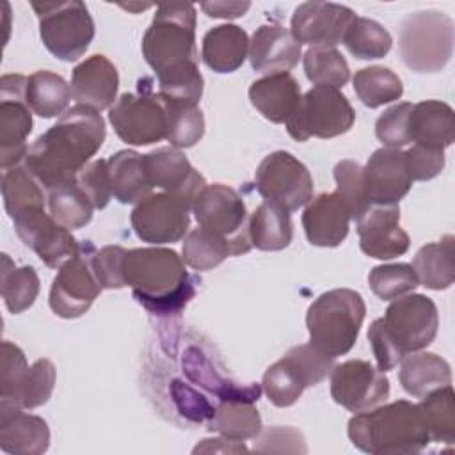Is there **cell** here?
I'll use <instances>...</instances> for the list:
<instances>
[{
  "instance_id": "obj_39",
  "label": "cell",
  "mask_w": 455,
  "mask_h": 455,
  "mask_svg": "<svg viewBox=\"0 0 455 455\" xmlns=\"http://www.w3.org/2000/svg\"><path fill=\"white\" fill-rule=\"evenodd\" d=\"M0 290L5 307L18 315L28 309L39 295V277L34 267H16L7 254H2Z\"/></svg>"
},
{
  "instance_id": "obj_46",
  "label": "cell",
  "mask_w": 455,
  "mask_h": 455,
  "mask_svg": "<svg viewBox=\"0 0 455 455\" xmlns=\"http://www.w3.org/2000/svg\"><path fill=\"white\" fill-rule=\"evenodd\" d=\"M304 73L315 85L343 87L350 78L345 57L336 48H309L302 57Z\"/></svg>"
},
{
  "instance_id": "obj_55",
  "label": "cell",
  "mask_w": 455,
  "mask_h": 455,
  "mask_svg": "<svg viewBox=\"0 0 455 455\" xmlns=\"http://www.w3.org/2000/svg\"><path fill=\"white\" fill-rule=\"evenodd\" d=\"M240 453L247 451L243 441H233L226 437H215V439H203L201 444L194 448V453Z\"/></svg>"
},
{
  "instance_id": "obj_9",
  "label": "cell",
  "mask_w": 455,
  "mask_h": 455,
  "mask_svg": "<svg viewBox=\"0 0 455 455\" xmlns=\"http://www.w3.org/2000/svg\"><path fill=\"white\" fill-rule=\"evenodd\" d=\"M355 112L347 96L331 85H313L284 123L291 139L304 142L309 137L332 139L347 133Z\"/></svg>"
},
{
  "instance_id": "obj_30",
  "label": "cell",
  "mask_w": 455,
  "mask_h": 455,
  "mask_svg": "<svg viewBox=\"0 0 455 455\" xmlns=\"http://www.w3.org/2000/svg\"><path fill=\"white\" fill-rule=\"evenodd\" d=\"M409 139L414 144L444 149L455 140L453 108L439 100L412 105L409 116Z\"/></svg>"
},
{
  "instance_id": "obj_19",
  "label": "cell",
  "mask_w": 455,
  "mask_h": 455,
  "mask_svg": "<svg viewBox=\"0 0 455 455\" xmlns=\"http://www.w3.org/2000/svg\"><path fill=\"white\" fill-rule=\"evenodd\" d=\"M11 219L20 240L50 268H60L80 249V242L71 231L44 208H27Z\"/></svg>"
},
{
  "instance_id": "obj_20",
  "label": "cell",
  "mask_w": 455,
  "mask_h": 455,
  "mask_svg": "<svg viewBox=\"0 0 455 455\" xmlns=\"http://www.w3.org/2000/svg\"><path fill=\"white\" fill-rule=\"evenodd\" d=\"M355 12L341 4L304 2L291 16L290 32L300 44L311 48H336L354 21Z\"/></svg>"
},
{
  "instance_id": "obj_7",
  "label": "cell",
  "mask_w": 455,
  "mask_h": 455,
  "mask_svg": "<svg viewBox=\"0 0 455 455\" xmlns=\"http://www.w3.org/2000/svg\"><path fill=\"white\" fill-rule=\"evenodd\" d=\"M334 357L311 343L297 345L263 373L261 389L275 407L293 405L306 387L320 384L332 370Z\"/></svg>"
},
{
  "instance_id": "obj_49",
  "label": "cell",
  "mask_w": 455,
  "mask_h": 455,
  "mask_svg": "<svg viewBox=\"0 0 455 455\" xmlns=\"http://www.w3.org/2000/svg\"><path fill=\"white\" fill-rule=\"evenodd\" d=\"M412 103L403 101L386 108L375 121V135L384 144V148L400 149L409 144V116Z\"/></svg>"
},
{
  "instance_id": "obj_44",
  "label": "cell",
  "mask_w": 455,
  "mask_h": 455,
  "mask_svg": "<svg viewBox=\"0 0 455 455\" xmlns=\"http://www.w3.org/2000/svg\"><path fill=\"white\" fill-rule=\"evenodd\" d=\"M451 384L437 387L423 396L418 403L427 423L430 441L453 444L455 441V405Z\"/></svg>"
},
{
  "instance_id": "obj_33",
  "label": "cell",
  "mask_w": 455,
  "mask_h": 455,
  "mask_svg": "<svg viewBox=\"0 0 455 455\" xmlns=\"http://www.w3.org/2000/svg\"><path fill=\"white\" fill-rule=\"evenodd\" d=\"M418 281L428 290H446L455 279V238L444 235L439 242L419 247L412 259Z\"/></svg>"
},
{
  "instance_id": "obj_37",
  "label": "cell",
  "mask_w": 455,
  "mask_h": 455,
  "mask_svg": "<svg viewBox=\"0 0 455 455\" xmlns=\"http://www.w3.org/2000/svg\"><path fill=\"white\" fill-rule=\"evenodd\" d=\"M252 247L259 251H283L293 238L290 212L263 201L249 217Z\"/></svg>"
},
{
  "instance_id": "obj_45",
  "label": "cell",
  "mask_w": 455,
  "mask_h": 455,
  "mask_svg": "<svg viewBox=\"0 0 455 455\" xmlns=\"http://www.w3.org/2000/svg\"><path fill=\"white\" fill-rule=\"evenodd\" d=\"M181 254L185 265L203 272L219 267L228 256H231V251L229 243L222 236L199 226L185 235Z\"/></svg>"
},
{
  "instance_id": "obj_32",
  "label": "cell",
  "mask_w": 455,
  "mask_h": 455,
  "mask_svg": "<svg viewBox=\"0 0 455 455\" xmlns=\"http://www.w3.org/2000/svg\"><path fill=\"white\" fill-rule=\"evenodd\" d=\"M398 380L405 393L423 398L430 391L451 384L450 364L434 352H412L400 361Z\"/></svg>"
},
{
  "instance_id": "obj_15",
  "label": "cell",
  "mask_w": 455,
  "mask_h": 455,
  "mask_svg": "<svg viewBox=\"0 0 455 455\" xmlns=\"http://www.w3.org/2000/svg\"><path fill=\"white\" fill-rule=\"evenodd\" d=\"M96 247L85 240L78 252L69 258L57 272L50 288V307L60 318H78L89 311L94 299L101 293V284L92 268Z\"/></svg>"
},
{
  "instance_id": "obj_47",
  "label": "cell",
  "mask_w": 455,
  "mask_h": 455,
  "mask_svg": "<svg viewBox=\"0 0 455 455\" xmlns=\"http://www.w3.org/2000/svg\"><path fill=\"white\" fill-rule=\"evenodd\" d=\"M371 291L382 300H395L416 290L418 275L409 263L377 265L368 274Z\"/></svg>"
},
{
  "instance_id": "obj_4",
  "label": "cell",
  "mask_w": 455,
  "mask_h": 455,
  "mask_svg": "<svg viewBox=\"0 0 455 455\" xmlns=\"http://www.w3.org/2000/svg\"><path fill=\"white\" fill-rule=\"evenodd\" d=\"M347 432L352 444L370 455H416L430 443L419 405L409 400L355 412Z\"/></svg>"
},
{
  "instance_id": "obj_31",
  "label": "cell",
  "mask_w": 455,
  "mask_h": 455,
  "mask_svg": "<svg viewBox=\"0 0 455 455\" xmlns=\"http://www.w3.org/2000/svg\"><path fill=\"white\" fill-rule=\"evenodd\" d=\"M203 62L215 73H233L249 57V36L238 25H219L203 37Z\"/></svg>"
},
{
  "instance_id": "obj_43",
  "label": "cell",
  "mask_w": 455,
  "mask_h": 455,
  "mask_svg": "<svg viewBox=\"0 0 455 455\" xmlns=\"http://www.w3.org/2000/svg\"><path fill=\"white\" fill-rule=\"evenodd\" d=\"M341 43L355 59L373 60L382 59L389 53L393 37L379 21L355 16L354 21L348 25Z\"/></svg>"
},
{
  "instance_id": "obj_18",
  "label": "cell",
  "mask_w": 455,
  "mask_h": 455,
  "mask_svg": "<svg viewBox=\"0 0 455 455\" xmlns=\"http://www.w3.org/2000/svg\"><path fill=\"white\" fill-rule=\"evenodd\" d=\"M331 396L350 412L373 409L387 400L389 380L364 359H348L331 370Z\"/></svg>"
},
{
  "instance_id": "obj_8",
  "label": "cell",
  "mask_w": 455,
  "mask_h": 455,
  "mask_svg": "<svg viewBox=\"0 0 455 455\" xmlns=\"http://www.w3.org/2000/svg\"><path fill=\"white\" fill-rule=\"evenodd\" d=\"M44 48L64 62L78 60L94 37V21L84 2H32Z\"/></svg>"
},
{
  "instance_id": "obj_51",
  "label": "cell",
  "mask_w": 455,
  "mask_h": 455,
  "mask_svg": "<svg viewBox=\"0 0 455 455\" xmlns=\"http://www.w3.org/2000/svg\"><path fill=\"white\" fill-rule=\"evenodd\" d=\"M78 187L85 192L96 210H103L112 199V183L107 160L89 162L76 176Z\"/></svg>"
},
{
  "instance_id": "obj_16",
  "label": "cell",
  "mask_w": 455,
  "mask_h": 455,
  "mask_svg": "<svg viewBox=\"0 0 455 455\" xmlns=\"http://www.w3.org/2000/svg\"><path fill=\"white\" fill-rule=\"evenodd\" d=\"M192 204L171 192H156L132 210L130 220L135 235L148 243H174L185 238L190 226Z\"/></svg>"
},
{
  "instance_id": "obj_3",
  "label": "cell",
  "mask_w": 455,
  "mask_h": 455,
  "mask_svg": "<svg viewBox=\"0 0 455 455\" xmlns=\"http://www.w3.org/2000/svg\"><path fill=\"white\" fill-rule=\"evenodd\" d=\"M124 281L133 299L151 315L174 316L194 299L199 279L185 270L183 258L167 247L130 249Z\"/></svg>"
},
{
  "instance_id": "obj_28",
  "label": "cell",
  "mask_w": 455,
  "mask_h": 455,
  "mask_svg": "<svg viewBox=\"0 0 455 455\" xmlns=\"http://www.w3.org/2000/svg\"><path fill=\"white\" fill-rule=\"evenodd\" d=\"M50 446L48 423L21 407L0 402V448L11 455H41Z\"/></svg>"
},
{
  "instance_id": "obj_38",
  "label": "cell",
  "mask_w": 455,
  "mask_h": 455,
  "mask_svg": "<svg viewBox=\"0 0 455 455\" xmlns=\"http://www.w3.org/2000/svg\"><path fill=\"white\" fill-rule=\"evenodd\" d=\"M160 96V94H158ZM165 107V139L176 149L192 148L204 135V116L197 103L160 96Z\"/></svg>"
},
{
  "instance_id": "obj_53",
  "label": "cell",
  "mask_w": 455,
  "mask_h": 455,
  "mask_svg": "<svg viewBox=\"0 0 455 455\" xmlns=\"http://www.w3.org/2000/svg\"><path fill=\"white\" fill-rule=\"evenodd\" d=\"M368 339H370L375 361H377V368L380 371H389L402 361V357L396 354V350L391 347V343L384 336L379 318L371 322V325L368 329Z\"/></svg>"
},
{
  "instance_id": "obj_1",
  "label": "cell",
  "mask_w": 455,
  "mask_h": 455,
  "mask_svg": "<svg viewBox=\"0 0 455 455\" xmlns=\"http://www.w3.org/2000/svg\"><path fill=\"white\" fill-rule=\"evenodd\" d=\"M140 48L158 78L160 96L199 103L204 82L199 71L192 4H160Z\"/></svg>"
},
{
  "instance_id": "obj_25",
  "label": "cell",
  "mask_w": 455,
  "mask_h": 455,
  "mask_svg": "<svg viewBox=\"0 0 455 455\" xmlns=\"http://www.w3.org/2000/svg\"><path fill=\"white\" fill-rule=\"evenodd\" d=\"M117 89L119 73L105 55H91L73 68L71 92L76 105L107 110L116 103Z\"/></svg>"
},
{
  "instance_id": "obj_27",
  "label": "cell",
  "mask_w": 455,
  "mask_h": 455,
  "mask_svg": "<svg viewBox=\"0 0 455 455\" xmlns=\"http://www.w3.org/2000/svg\"><path fill=\"white\" fill-rule=\"evenodd\" d=\"M302 44L279 23L261 25L249 41V60L254 71L263 75L288 73L299 64Z\"/></svg>"
},
{
  "instance_id": "obj_11",
  "label": "cell",
  "mask_w": 455,
  "mask_h": 455,
  "mask_svg": "<svg viewBox=\"0 0 455 455\" xmlns=\"http://www.w3.org/2000/svg\"><path fill=\"white\" fill-rule=\"evenodd\" d=\"M55 387V366L50 359H37L27 364L23 350L11 343H2L0 366V402L21 409H36L44 405Z\"/></svg>"
},
{
  "instance_id": "obj_21",
  "label": "cell",
  "mask_w": 455,
  "mask_h": 455,
  "mask_svg": "<svg viewBox=\"0 0 455 455\" xmlns=\"http://www.w3.org/2000/svg\"><path fill=\"white\" fill-rule=\"evenodd\" d=\"M363 185L370 206L398 204L412 187L405 151L391 148L373 151L363 167Z\"/></svg>"
},
{
  "instance_id": "obj_50",
  "label": "cell",
  "mask_w": 455,
  "mask_h": 455,
  "mask_svg": "<svg viewBox=\"0 0 455 455\" xmlns=\"http://www.w3.org/2000/svg\"><path fill=\"white\" fill-rule=\"evenodd\" d=\"M126 249L121 245H105L92 256V268L103 290H117L126 286L124 258Z\"/></svg>"
},
{
  "instance_id": "obj_24",
  "label": "cell",
  "mask_w": 455,
  "mask_h": 455,
  "mask_svg": "<svg viewBox=\"0 0 455 455\" xmlns=\"http://www.w3.org/2000/svg\"><path fill=\"white\" fill-rule=\"evenodd\" d=\"M181 368L183 375L188 379V384L197 387L199 391H206L213 395L217 402L222 400H251L258 402L261 396L259 384H245L226 377L212 359V355L196 343H188L181 352Z\"/></svg>"
},
{
  "instance_id": "obj_35",
  "label": "cell",
  "mask_w": 455,
  "mask_h": 455,
  "mask_svg": "<svg viewBox=\"0 0 455 455\" xmlns=\"http://www.w3.org/2000/svg\"><path fill=\"white\" fill-rule=\"evenodd\" d=\"M210 432L233 441L256 439L261 430V416L251 400H222L215 403V412L206 423Z\"/></svg>"
},
{
  "instance_id": "obj_22",
  "label": "cell",
  "mask_w": 455,
  "mask_h": 455,
  "mask_svg": "<svg viewBox=\"0 0 455 455\" xmlns=\"http://www.w3.org/2000/svg\"><path fill=\"white\" fill-rule=\"evenodd\" d=\"M142 165L151 187L176 194L192 206L206 188L204 176L199 174L176 148H158L142 155Z\"/></svg>"
},
{
  "instance_id": "obj_17",
  "label": "cell",
  "mask_w": 455,
  "mask_h": 455,
  "mask_svg": "<svg viewBox=\"0 0 455 455\" xmlns=\"http://www.w3.org/2000/svg\"><path fill=\"white\" fill-rule=\"evenodd\" d=\"M27 78L4 75L0 78V167L11 169L27 156V137L32 132V110L27 105Z\"/></svg>"
},
{
  "instance_id": "obj_42",
  "label": "cell",
  "mask_w": 455,
  "mask_h": 455,
  "mask_svg": "<svg viewBox=\"0 0 455 455\" xmlns=\"http://www.w3.org/2000/svg\"><path fill=\"white\" fill-rule=\"evenodd\" d=\"M43 188L44 187L25 165L5 169L2 174V197L9 217L27 208H44L46 197Z\"/></svg>"
},
{
  "instance_id": "obj_52",
  "label": "cell",
  "mask_w": 455,
  "mask_h": 455,
  "mask_svg": "<svg viewBox=\"0 0 455 455\" xmlns=\"http://www.w3.org/2000/svg\"><path fill=\"white\" fill-rule=\"evenodd\" d=\"M407 165L412 181H428L441 174L444 169V149L414 144L411 149L405 151Z\"/></svg>"
},
{
  "instance_id": "obj_29",
  "label": "cell",
  "mask_w": 455,
  "mask_h": 455,
  "mask_svg": "<svg viewBox=\"0 0 455 455\" xmlns=\"http://www.w3.org/2000/svg\"><path fill=\"white\" fill-rule=\"evenodd\" d=\"M300 85L291 73H274L254 80L249 87L252 107L270 123H286L300 101Z\"/></svg>"
},
{
  "instance_id": "obj_26",
  "label": "cell",
  "mask_w": 455,
  "mask_h": 455,
  "mask_svg": "<svg viewBox=\"0 0 455 455\" xmlns=\"http://www.w3.org/2000/svg\"><path fill=\"white\" fill-rule=\"evenodd\" d=\"M350 210L338 192H325L306 204L302 228L306 238L316 247H338L350 229Z\"/></svg>"
},
{
  "instance_id": "obj_13",
  "label": "cell",
  "mask_w": 455,
  "mask_h": 455,
  "mask_svg": "<svg viewBox=\"0 0 455 455\" xmlns=\"http://www.w3.org/2000/svg\"><path fill=\"white\" fill-rule=\"evenodd\" d=\"M192 212L201 228L210 229L229 243L231 256L245 254L252 249L245 203L231 187L222 183L206 185Z\"/></svg>"
},
{
  "instance_id": "obj_2",
  "label": "cell",
  "mask_w": 455,
  "mask_h": 455,
  "mask_svg": "<svg viewBox=\"0 0 455 455\" xmlns=\"http://www.w3.org/2000/svg\"><path fill=\"white\" fill-rule=\"evenodd\" d=\"M105 137L101 114L85 105H73L32 142L23 160L25 167L46 190L76 181L78 172L100 151Z\"/></svg>"
},
{
  "instance_id": "obj_23",
  "label": "cell",
  "mask_w": 455,
  "mask_h": 455,
  "mask_svg": "<svg viewBox=\"0 0 455 455\" xmlns=\"http://www.w3.org/2000/svg\"><path fill=\"white\" fill-rule=\"evenodd\" d=\"M361 251L375 259H393L409 251L411 238L400 228V206H370L357 220Z\"/></svg>"
},
{
  "instance_id": "obj_48",
  "label": "cell",
  "mask_w": 455,
  "mask_h": 455,
  "mask_svg": "<svg viewBox=\"0 0 455 455\" xmlns=\"http://www.w3.org/2000/svg\"><path fill=\"white\" fill-rule=\"evenodd\" d=\"M334 180L336 190L341 199L347 203L350 215L357 220L368 208V201L364 196L363 185V167L354 160H341L334 165Z\"/></svg>"
},
{
  "instance_id": "obj_40",
  "label": "cell",
  "mask_w": 455,
  "mask_h": 455,
  "mask_svg": "<svg viewBox=\"0 0 455 455\" xmlns=\"http://www.w3.org/2000/svg\"><path fill=\"white\" fill-rule=\"evenodd\" d=\"M48 192L46 203L50 215L69 231L87 226L92 219V203L76 181L57 185Z\"/></svg>"
},
{
  "instance_id": "obj_36",
  "label": "cell",
  "mask_w": 455,
  "mask_h": 455,
  "mask_svg": "<svg viewBox=\"0 0 455 455\" xmlns=\"http://www.w3.org/2000/svg\"><path fill=\"white\" fill-rule=\"evenodd\" d=\"M73 98L71 85L53 71H36L27 78L25 100L28 108L44 119L60 117Z\"/></svg>"
},
{
  "instance_id": "obj_54",
  "label": "cell",
  "mask_w": 455,
  "mask_h": 455,
  "mask_svg": "<svg viewBox=\"0 0 455 455\" xmlns=\"http://www.w3.org/2000/svg\"><path fill=\"white\" fill-rule=\"evenodd\" d=\"M249 7H251L249 2H204V4H201V9L210 18H224V20L240 18L249 11Z\"/></svg>"
},
{
  "instance_id": "obj_10",
  "label": "cell",
  "mask_w": 455,
  "mask_h": 455,
  "mask_svg": "<svg viewBox=\"0 0 455 455\" xmlns=\"http://www.w3.org/2000/svg\"><path fill=\"white\" fill-rule=\"evenodd\" d=\"M108 121L117 137L132 146H149L165 139V107L151 89V78L139 80L137 92L121 94L108 108Z\"/></svg>"
},
{
  "instance_id": "obj_5",
  "label": "cell",
  "mask_w": 455,
  "mask_h": 455,
  "mask_svg": "<svg viewBox=\"0 0 455 455\" xmlns=\"http://www.w3.org/2000/svg\"><path fill=\"white\" fill-rule=\"evenodd\" d=\"M366 306L355 290L334 288L316 297L306 313L309 343L331 357L345 355L357 341Z\"/></svg>"
},
{
  "instance_id": "obj_14",
  "label": "cell",
  "mask_w": 455,
  "mask_h": 455,
  "mask_svg": "<svg viewBox=\"0 0 455 455\" xmlns=\"http://www.w3.org/2000/svg\"><path fill=\"white\" fill-rule=\"evenodd\" d=\"M254 187L267 203L286 212H297L313 199L311 172L288 151H274L259 162Z\"/></svg>"
},
{
  "instance_id": "obj_41",
  "label": "cell",
  "mask_w": 455,
  "mask_h": 455,
  "mask_svg": "<svg viewBox=\"0 0 455 455\" xmlns=\"http://www.w3.org/2000/svg\"><path fill=\"white\" fill-rule=\"evenodd\" d=\"M352 84L361 103L370 108L396 101L403 94L400 76L393 69L384 66H370L359 69L354 75Z\"/></svg>"
},
{
  "instance_id": "obj_34",
  "label": "cell",
  "mask_w": 455,
  "mask_h": 455,
  "mask_svg": "<svg viewBox=\"0 0 455 455\" xmlns=\"http://www.w3.org/2000/svg\"><path fill=\"white\" fill-rule=\"evenodd\" d=\"M107 165L112 194L119 203L133 204L151 196L153 187L148 181L142 165V155L133 149H121L107 160Z\"/></svg>"
},
{
  "instance_id": "obj_12",
  "label": "cell",
  "mask_w": 455,
  "mask_h": 455,
  "mask_svg": "<svg viewBox=\"0 0 455 455\" xmlns=\"http://www.w3.org/2000/svg\"><path fill=\"white\" fill-rule=\"evenodd\" d=\"M379 320L384 336L402 359L407 354L427 348L434 341L439 327L434 300L421 293H407L395 299Z\"/></svg>"
},
{
  "instance_id": "obj_6",
  "label": "cell",
  "mask_w": 455,
  "mask_h": 455,
  "mask_svg": "<svg viewBox=\"0 0 455 455\" xmlns=\"http://www.w3.org/2000/svg\"><path fill=\"white\" fill-rule=\"evenodd\" d=\"M398 52L416 73L441 71L453 55V20L435 9L407 14L400 23Z\"/></svg>"
}]
</instances>
